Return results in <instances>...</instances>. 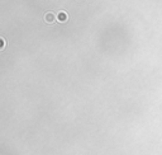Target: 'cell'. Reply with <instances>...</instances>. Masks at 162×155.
I'll return each mask as SVG.
<instances>
[{"mask_svg":"<svg viewBox=\"0 0 162 155\" xmlns=\"http://www.w3.org/2000/svg\"><path fill=\"white\" fill-rule=\"evenodd\" d=\"M66 19H67V14L65 13V12H61V13L58 14V20L60 22H65Z\"/></svg>","mask_w":162,"mask_h":155,"instance_id":"1","label":"cell"},{"mask_svg":"<svg viewBox=\"0 0 162 155\" xmlns=\"http://www.w3.org/2000/svg\"><path fill=\"white\" fill-rule=\"evenodd\" d=\"M46 20H47L48 23H52L54 20V17H53V14L52 13H48L47 16H46Z\"/></svg>","mask_w":162,"mask_h":155,"instance_id":"2","label":"cell"}]
</instances>
